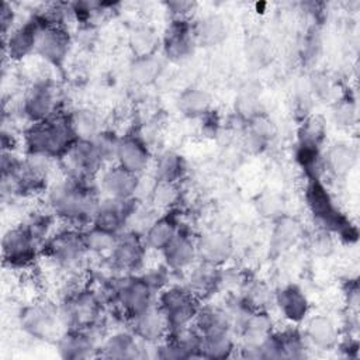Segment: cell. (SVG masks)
Wrapping results in <instances>:
<instances>
[{"mask_svg": "<svg viewBox=\"0 0 360 360\" xmlns=\"http://www.w3.org/2000/svg\"><path fill=\"white\" fill-rule=\"evenodd\" d=\"M87 180L69 179L55 184L48 193L51 211L69 224H84L93 219L98 200Z\"/></svg>", "mask_w": 360, "mask_h": 360, "instance_id": "obj_1", "label": "cell"}, {"mask_svg": "<svg viewBox=\"0 0 360 360\" xmlns=\"http://www.w3.org/2000/svg\"><path fill=\"white\" fill-rule=\"evenodd\" d=\"M76 139L69 115L60 114H55L41 122H34L24 132L27 152L51 159H60Z\"/></svg>", "mask_w": 360, "mask_h": 360, "instance_id": "obj_2", "label": "cell"}, {"mask_svg": "<svg viewBox=\"0 0 360 360\" xmlns=\"http://www.w3.org/2000/svg\"><path fill=\"white\" fill-rule=\"evenodd\" d=\"M305 201L314 218L323 225L325 231H333L347 243L357 240L356 226L335 207L332 195L321 179H308Z\"/></svg>", "mask_w": 360, "mask_h": 360, "instance_id": "obj_3", "label": "cell"}, {"mask_svg": "<svg viewBox=\"0 0 360 360\" xmlns=\"http://www.w3.org/2000/svg\"><path fill=\"white\" fill-rule=\"evenodd\" d=\"M158 307L163 312L169 333L190 326L200 308L197 295L184 287H169L159 295Z\"/></svg>", "mask_w": 360, "mask_h": 360, "instance_id": "obj_4", "label": "cell"}, {"mask_svg": "<svg viewBox=\"0 0 360 360\" xmlns=\"http://www.w3.org/2000/svg\"><path fill=\"white\" fill-rule=\"evenodd\" d=\"M100 309L101 302L96 292L90 290H79L63 301L59 316L68 329H90L98 319Z\"/></svg>", "mask_w": 360, "mask_h": 360, "instance_id": "obj_5", "label": "cell"}, {"mask_svg": "<svg viewBox=\"0 0 360 360\" xmlns=\"http://www.w3.org/2000/svg\"><path fill=\"white\" fill-rule=\"evenodd\" d=\"M42 252L59 267L73 269L80 264L86 252L89 250L83 239V232L76 229H65L51 236L45 242Z\"/></svg>", "mask_w": 360, "mask_h": 360, "instance_id": "obj_6", "label": "cell"}, {"mask_svg": "<svg viewBox=\"0 0 360 360\" xmlns=\"http://www.w3.org/2000/svg\"><path fill=\"white\" fill-rule=\"evenodd\" d=\"M153 294L155 290L145 276L127 277L114 285V298L129 319H134L153 305Z\"/></svg>", "mask_w": 360, "mask_h": 360, "instance_id": "obj_7", "label": "cell"}, {"mask_svg": "<svg viewBox=\"0 0 360 360\" xmlns=\"http://www.w3.org/2000/svg\"><path fill=\"white\" fill-rule=\"evenodd\" d=\"M60 162L69 179L75 180H89L104 163L96 143L87 139H76L60 158Z\"/></svg>", "mask_w": 360, "mask_h": 360, "instance_id": "obj_8", "label": "cell"}, {"mask_svg": "<svg viewBox=\"0 0 360 360\" xmlns=\"http://www.w3.org/2000/svg\"><path fill=\"white\" fill-rule=\"evenodd\" d=\"M38 243L24 225L8 229L1 240L4 264L13 269L30 266L38 255Z\"/></svg>", "mask_w": 360, "mask_h": 360, "instance_id": "obj_9", "label": "cell"}, {"mask_svg": "<svg viewBox=\"0 0 360 360\" xmlns=\"http://www.w3.org/2000/svg\"><path fill=\"white\" fill-rule=\"evenodd\" d=\"M62 323L59 312H56L49 305L34 304L25 307L20 312V326L21 329L41 340H48L53 338L58 332V323Z\"/></svg>", "mask_w": 360, "mask_h": 360, "instance_id": "obj_10", "label": "cell"}, {"mask_svg": "<svg viewBox=\"0 0 360 360\" xmlns=\"http://www.w3.org/2000/svg\"><path fill=\"white\" fill-rule=\"evenodd\" d=\"M70 49V37L63 27L51 20L41 28L35 52L46 62L60 66Z\"/></svg>", "mask_w": 360, "mask_h": 360, "instance_id": "obj_11", "label": "cell"}, {"mask_svg": "<svg viewBox=\"0 0 360 360\" xmlns=\"http://www.w3.org/2000/svg\"><path fill=\"white\" fill-rule=\"evenodd\" d=\"M145 250V240L138 233L125 232L117 235L115 245L108 255L114 269L121 271H134L142 266Z\"/></svg>", "mask_w": 360, "mask_h": 360, "instance_id": "obj_12", "label": "cell"}, {"mask_svg": "<svg viewBox=\"0 0 360 360\" xmlns=\"http://www.w3.org/2000/svg\"><path fill=\"white\" fill-rule=\"evenodd\" d=\"M135 214V201L134 198L118 200V198H107L103 202H98L96 212L93 215V225L111 232L114 235H120L127 221Z\"/></svg>", "mask_w": 360, "mask_h": 360, "instance_id": "obj_13", "label": "cell"}, {"mask_svg": "<svg viewBox=\"0 0 360 360\" xmlns=\"http://www.w3.org/2000/svg\"><path fill=\"white\" fill-rule=\"evenodd\" d=\"M21 110L32 124L53 117L56 114V94L53 87L46 82L32 84L22 98Z\"/></svg>", "mask_w": 360, "mask_h": 360, "instance_id": "obj_14", "label": "cell"}, {"mask_svg": "<svg viewBox=\"0 0 360 360\" xmlns=\"http://www.w3.org/2000/svg\"><path fill=\"white\" fill-rule=\"evenodd\" d=\"M49 21L48 17H32L22 25L10 31L6 37L4 49L10 59L20 60L35 51L41 28Z\"/></svg>", "mask_w": 360, "mask_h": 360, "instance_id": "obj_15", "label": "cell"}, {"mask_svg": "<svg viewBox=\"0 0 360 360\" xmlns=\"http://www.w3.org/2000/svg\"><path fill=\"white\" fill-rule=\"evenodd\" d=\"M98 347L90 329L70 328L58 336L56 340L58 354L66 360H82L98 356Z\"/></svg>", "mask_w": 360, "mask_h": 360, "instance_id": "obj_16", "label": "cell"}, {"mask_svg": "<svg viewBox=\"0 0 360 360\" xmlns=\"http://www.w3.org/2000/svg\"><path fill=\"white\" fill-rule=\"evenodd\" d=\"M195 44L194 28L184 18H176L169 25L165 39H163V52L165 56L170 60L179 62L191 55Z\"/></svg>", "mask_w": 360, "mask_h": 360, "instance_id": "obj_17", "label": "cell"}, {"mask_svg": "<svg viewBox=\"0 0 360 360\" xmlns=\"http://www.w3.org/2000/svg\"><path fill=\"white\" fill-rule=\"evenodd\" d=\"M197 257L204 264L221 266L233 253V243L228 233L222 231H208L195 239Z\"/></svg>", "mask_w": 360, "mask_h": 360, "instance_id": "obj_18", "label": "cell"}, {"mask_svg": "<svg viewBox=\"0 0 360 360\" xmlns=\"http://www.w3.org/2000/svg\"><path fill=\"white\" fill-rule=\"evenodd\" d=\"M150 159L149 148L146 142L138 135H125L120 138L115 160L118 166L139 174L142 173Z\"/></svg>", "mask_w": 360, "mask_h": 360, "instance_id": "obj_19", "label": "cell"}, {"mask_svg": "<svg viewBox=\"0 0 360 360\" xmlns=\"http://www.w3.org/2000/svg\"><path fill=\"white\" fill-rule=\"evenodd\" d=\"M139 187V174H135L118 165L105 169L101 174V188L110 198H134Z\"/></svg>", "mask_w": 360, "mask_h": 360, "instance_id": "obj_20", "label": "cell"}, {"mask_svg": "<svg viewBox=\"0 0 360 360\" xmlns=\"http://www.w3.org/2000/svg\"><path fill=\"white\" fill-rule=\"evenodd\" d=\"M274 302L278 307L284 319L291 323H300L307 319L309 312V302L304 291L295 285L290 284L280 288L274 294Z\"/></svg>", "mask_w": 360, "mask_h": 360, "instance_id": "obj_21", "label": "cell"}, {"mask_svg": "<svg viewBox=\"0 0 360 360\" xmlns=\"http://www.w3.org/2000/svg\"><path fill=\"white\" fill-rule=\"evenodd\" d=\"M131 322L134 335L148 343H156L169 333L166 318L158 305L149 307L146 311L131 319Z\"/></svg>", "mask_w": 360, "mask_h": 360, "instance_id": "obj_22", "label": "cell"}, {"mask_svg": "<svg viewBox=\"0 0 360 360\" xmlns=\"http://www.w3.org/2000/svg\"><path fill=\"white\" fill-rule=\"evenodd\" d=\"M165 263L172 270H183L191 266L197 257L195 240L183 231H179L172 242L162 250Z\"/></svg>", "mask_w": 360, "mask_h": 360, "instance_id": "obj_23", "label": "cell"}, {"mask_svg": "<svg viewBox=\"0 0 360 360\" xmlns=\"http://www.w3.org/2000/svg\"><path fill=\"white\" fill-rule=\"evenodd\" d=\"M323 170L336 179L346 177L357 162L356 149L346 142H336L328 148L322 155Z\"/></svg>", "mask_w": 360, "mask_h": 360, "instance_id": "obj_24", "label": "cell"}, {"mask_svg": "<svg viewBox=\"0 0 360 360\" xmlns=\"http://www.w3.org/2000/svg\"><path fill=\"white\" fill-rule=\"evenodd\" d=\"M141 346L134 332H115L98 347V356L105 359H136L141 357Z\"/></svg>", "mask_w": 360, "mask_h": 360, "instance_id": "obj_25", "label": "cell"}, {"mask_svg": "<svg viewBox=\"0 0 360 360\" xmlns=\"http://www.w3.org/2000/svg\"><path fill=\"white\" fill-rule=\"evenodd\" d=\"M302 236V226L301 224L291 217L281 215L276 219L274 228L271 231L270 238V252L273 255H281L295 246V243Z\"/></svg>", "mask_w": 360, "mask_h": 360, "instance_id": "obj_26", "label": "cell"}, {"mask_svg": "<svg viewBox=\"0 0 360 360\" xmlns=\"http://www.w3.org/2000/svg\"><path fill=\"white\" fill-rule=\"evenodd\" d=\"M304 336L318 349H332L338 343V328L326 315H314L307 319Z\"/></svg>", "mask_w": 360, "mask_h": 360, "instance_id": "obj_27", "label": "cell"}, {"mask_svg": "<svg viewBox=\"0 0 360 360\" xmlns=\"http://www.w3.org/2000/svg\"><path fill=\"white\" fill-rule=\"evenodd\" d=\"M179 231L180 226L177 225L174 215L167 212L150 222L143 236L145 245L153 250L162 252L172 242Z\"/></svg>", "mask_w": 360, "mask_h": 360, "instance_id": "obj_28", "label": "cell"}, {"mask_svg": "<svg viewBox=\"0 0 360 360\" xmlns=\"http://www.w3.org/2000/svg\"><path fill=\"white\" fill-rule=\"evenodd\" d=\"M277 128L271 118L260 112L248 121L246 145L255 152H260L266 148L276 136Z\"/></svg>", "mask_w": 360, "mask_h": 360, "instance_id": "obj_29", "label": "cell"}, {"mask_svg": "<svg viewBox=\"0 0 360 360\" xmlns=\"http://www.w3.org/2000/svg\"><path fill=\"white\" fill-rule=\"evenodd\" d=\"M198 354L204 359H226L232 356L235 343L231 330L200 335Z\"/></svg>", "mask_w": 360, "mask_h": 360, "instance_id": "obj_30", "label": "cell"}, {"mask_svg": "<svg viewBox=\"0 0 360 360\" xmlns=\"http://www.w3.org/2000/svg\"><path fill=\"white\" fill-rule=\"evenodd\" d=\"M177 108L183 115L188 118L204 117L210 112L211 97L202 89L188 87L179 94Z\"/></svg>", "mask_w": 360, "mask_h": 360, "instance_id": "obj_31", "label": "cell"}, {"mask_svg": "<svg viewBox=\"0 0 360 360\" xmlns=\"http://www.w3.org/2000/svg\"><path fill=\"white\" fill-rule=\"evenodd\" d=\"M193 325L200 335L225 332L231 330V316L215 307H200Z\"/></svg>", "mask_w": 360, "mask_h": 360, "instance_id": "obj_32", "label": "cell"}, {"mask_svg": "<svg viewBox=\"0 0 360 360\" xmlns=\"http://www.w3.org/2000/svg\"><path fill=\"white\" fill-rule=\"evenodd\" d=\"M165 63L160 56L150 53L145 56H135L134 62L131 63L129 73L131 77L139 84H150L153 83L160 73L163 72Z\"/></svg>", "mask_w": 360, "mask_h": 360, "instance_id": "obj_33", "label": "cell"}, {"mask_svg": "<svg viewBox=\"0 0 360 360\" xmlns=\"http://www.w3.org/2000/svg\"><path fill=\"white\" fill-rule=\"evenodd\" d=\"M184 172H186V163L183 156L173 150H166L156 159V165H155L156 180L177 183L183 177Z\"/></svg>", "mask_w": 360, "mask_h": 360, "instance_id": "obj_34", "label": "cell"}, {"mask_svg": "<svg viewBox=\"0 0 360 360\" xmlns=\"http://www.w3.org/2000/svg\"><path fill=\"white\" fill-rule=\"evenodd\" d=\"M245 56L252 68L263 69L274 58L273 44L262 35L250 37L245 45Z\"/></svg>", "mask_w": 360, "mask_h": 360, "instance_id": "obj_35", "label": "cell"}, {"mask_svg": "<svg viewBox=\"0 0 360 360\" xmlns=\"http://www.w3.org/2000/svg\"><path fill=\"white\" fill-rule=\"evenodd\" d=\"M195 41L205 46H214L226 38V25L218 15H210L194 27Z\"/></svg>", "mask_w": 360, "mask_h": 360, "instance_id": "obj_36", "label": "cell"}, {"mask_svg": "<svg viewBox=\"0 0 360 360\" xmlns=\"http://www.w3.org/2000/svg\"><path fill=\"white\" fill-rule=\"evenodd\" d=\"M69 121L77 139L93 141L101 131H104L97 114L90 110H77L69 114Z\"/></svg>", "mask_w": 360, "mask_h": 360, "instance_id": "obj_37", "label": "cell"}, {"mask_svg": "<svg viewBox=\"0 0 360 360\" xmlns=\"http://www.w3.org/2000/svg\"><path fill=\"white\" fill-rule=\"evenodd\" d=\"M321 146L298 143L295 150V160L300 167L305 172L308 179H319L323 172L322 155L319 150Z\"/></svg>", "mask_w": 360, "mask_h": 360, "instance_id": "obj_38", "label": "cell"}, {"mask_svg": "<svg viewBox=\"0 0 360 360\" xmlns=\"http://www.w3.org/2000/svg\"><path fill=\"white\" fill-rule=\"evenodd\" d=\"M281 359H302L307 356V339L295 329L277 332Z\"/></svg>", "mask_w": 360, "mask_h": 360, "instance_id": "obj_39", "label": "cell"}, {"mask_svg": "<svg viewBox=\"0 0 360 360\" xmlns=\"http://www.w3.org/2000/svg\"><path fill=\"white\" fill-rule=\"evenodd\" d=\"M326 135V124L321 115L305 117L298 129V143L321 146Z\"/></svg>", "mask_w": 360, "mask_h": 360, "instance_id": "obj_40", "label": "cell"}, {"mask_svg": "<svg viewBox=\"0 0 360 360\" xmlns=\"http://www.w3.org/2000/svg\"><path fill=\"white\" fill-rule=\"evenodd\" d=\"M274 301V295L269 287L260 281L250 283L243 294L242 304L250 311H267L269 305Z\"/></svg>", "mask_w": 360, "mask_h": 360, "instance_id": "obj_41", "label": "cell"}, {"mask_svg": "<svg viewBox=\"0 0 360 360\" xmlns=\"http://www.w3.org/2000/svg\"><path fill=\"white\" fill-rule=\"evenodd\" d=\"M218 280H219V277H218L215 266H210V264L202 263L200 267H197L190 274V278H188L190 287H188V290L195 295L205 294V292H210L215 287Z\"/></svg>", "mask_w": 360, "mask_h": 360, "instance_id": "obj_42", "label": "cell"}, {"mask_svg": "<svg viewBox=\"0 0 360 360\" xmlns=\"http://www.w3.org/2000/svg\"><path fill=\"white\" fill-rule=\"evenodd\" d=\"M83 239L89 252L110 253L115 245L117 235L93 225L91 228L83 232Z\"/></svg>", "mask_w": 360, "mask_h": 360, "instance_id": "obj_43", "label": "cell"}, {"mask_svg": "<svg viewBox=\"0 0 360 360\" xmlns=\"http://www.w3.org/2000/svg\"><path fill=\"white\" fill-rule=\"evenodd\" d=\"M180 198L177 183L156 180L150 190V202L159 208H170Z\"/></svg>", "mask_w": 360, "mask_h": 360, "instance_id": "obj_44", "label": "cell"}, {"mask_svg": "<svg viewBox=\"0 0 360 360\" xmlns=\"http://www.w3.org/2000/svg\"><path fill=\"white\" fill-rule=\"evenodd\" d=\"M256 211L266 219H277L284 215V200L274 191H263L256 198Z\"/></svg>", "mask_w": 360, "mask_h": 360, "instance_id": "obj_45", "label": "cell"}, {"mask_svg": "<svg viewBox=\"0 0 360 360\" xmlns=\"http://www.w3.org/2000/svg\"><path fill=\"white\" fill-rule=\"evenodd\" d=\"M332 115L339 127H350L354 124L357 117L356 103L350 97H343L335 103L332 108Z\"/></svg>", "mask_w": 360, "mask_h": 360, "instance_id": "obj_46", "label": "cell"}, {"mask_svg": "<svg viewBox=\"0 0 360 360\" xmlns=\"http://www.w3.org/2000/svg\"><path fill=\"white\" fill-rule=\"evenodd\" d=\"M24 228L38 240H44L48 233H49V229L52 226V217L46 212H35L32 215H30L27 218V221L24 224Z\"/></svg>", "mask_w": 360, "mask_h": 360, "instance_id": "obj_47", "label": "cell"}, {"mask_svg": "<svg viewBox=\"0 0 360 360\" xmlns=\"http://www.w3.org/2000/svg\"><path fill=\"white\" fill-rule=\"evenodd\" d=\"M131 44H132L131 46L134 48V52L136 53V56L150 55L155 51L156 37H155V34L150 30L141 28V30H136L132 34Z\"/></svg>", "mask_w": 360, "mask_h": 360, "instance_id": "obj_48", "label": "cell"}, {"mask_svg": "<svg viewBox=\"0 0 360 360\" xmlns=\"http://www.w3.org/2000/svg\"><path fill=\"white\" fill-rule=\"evenodd\" d=\"M235 108L236 112L248 122L249 120H252L255 115L260 114V103L256 97V94L249 90V91H243L239 94L238 100L235 101Z\"/></svg>", "mask_w": 360, "mask_h": 360, "instance_id": "obj_49", "label": "cell"}, {"mask_svg": "<svg viewBox=\"0 0 360 360\" xmlns=\"http://www.w3.org/2000/svg\"><path fill=\"white\" fill-rule=\"evenodd\" d=\"M309 249L318 256H326L333 250V240L326 231H322L311 238Z\"/></svg>", "mask_w": 360, "mask_h": 360, "instance_id": "obj_50", "label": "cell"}, {"mask_svg": "<svg viewBox=\"0 0 360 360\" xmlns=\"http://www.w3.org/2000/svg\"><path fill=\"white\" fill-rule=\"evenodd\" d=\"M14 21V11L11 8V6L8 3H3L1 4V11H0V24H1V32L4 35V38L8 35V30H11Z\"/></svg>", "mask_w": 360, "mask_h": 360, "instance_id": "obj_51", "label": "cell"}, {"mask_svg": "<svg viewBox=\"0 0 360 360\" xmlns=\"http://www.w3.org/2000/svg\"><path fill=\"white\" fill-rule=\"evenodd\" d=\"M167 7L172 10V13H174L177 15V18H183V15L193 8V3L188 1H172L167 3Z\"/></svg>", "mask_w": 360, "mask_h": 360, "instance_id": "obj_52", "label": "cell"}, {"mask_svg": "<svg viewBox=\"0 0 360 360\" xmlns=\"http://www.w3.org/2000/svg\"><path fill=\"white\" fill-rule=\"evenodd\" d=\"M346 297H347V302L349 305L356 307L359 302V288H357V283L356 281H349V287L346 290Z\"/></svg>", "mask_w": 360, "mask_h": 360, "instance_id": "obj_53", "label": "cell"}]
</instances>
